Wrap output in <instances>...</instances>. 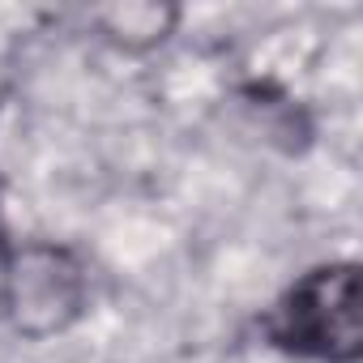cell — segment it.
Listing matches in <instances>:
<instances>
[{"label":"cell","instance_id":"6da1fadb","mask_svg":"<svg viewBox=\"0 0 363 363\" xmlns=\"http://www.w3.org/2000/svg\"><path fill=\"white\" fill-rule=\"evenodd\" d=\"M269 337L303 359L354 363L363 350V295L354 265H325L303 274L269 312Z\"/></svg>","mask_w":363,"mask_h":363},{"label":"cell","instance_id":"7a4b0ae2","mask_svg":"<svg viewBox=\"0 0 363 363\" xmlns=\"http://www.w3.org/2000/svg\"><path fill=\"white\" fill-rule=\"evenodd\" d=\"M77 303H82V278H77V269L65 252L35 248V252L13 261V269H9V308L18 312L22 329H35V316H48L43 325L56 329L60 325L56 308H65V316H73Z\"/></svg>","mask_w":363,"mask_h":363}]
</instances>
